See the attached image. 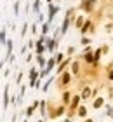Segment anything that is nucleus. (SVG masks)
<instances>
[{
	"label": "nucleus",
	"instance_id": "obj_1",
	"mask_svg": "<svg viewBox=\"0 0 113 122\" xmlns=\"http://www.w3.org/2000/svg\"><path fill=\"white\" fill-rule=\"evenodd\" d=\"M101 105H103V98H98V99L94 101V108H99Z\"/></svg>",
	"mask_w": 113,
	"mask_h": 122
},
{
	"label": "nucleus",
	"instance_id": "obj_2",
	"mask_svg": "<svg viewBox=\"0 0 113 122\" xmlns=\"http://www.w3.org/2000/svg\"><path fill=\"white\" fill-rule=\"evenodd\" d=\"M89 96H90V89H84V92H82V98H84V99H87Z\"/></svg>",
	"mask_w": 113,
	"mask_h": 122
},
{
	"label": "nucleus",
	"instance_id": "obj_3",
	"mask_svg": "<svg viewBox=\"0 0 113 122\" xmlns=\"http://www.w3.org/2000/svg\"><path fill=\"white\" fill-rule=\"evenodd\" d=\"M85 113H87V110L84 108V107H80V108H78V115H80V117H85Z\"/></svg>",
	"mask_w": 113,
	"mask_h": 122
},
{
	"label": "nucleus",
	"instance_id": "obj_4",
	"mask_svg": "<svg viewBox=\"0 0 113 122\" xmlns=\"http://www.w3.org/2000/svg\"><path fill=\"white\" fill-rule=\"evenodd\" d=\"M61 80H63V84H68V82H70V75H63V79H61Z\"/></svg>",
	"mask_w": 113,
	"mask_h": 122
},
{
	"label": "nucleus",
	"instance_id": "obj_5",
	"mask_svg": "<svg viewBox=\"0 0 113 122\" xmlns=\"http://www.w3.org/2000/svg\"><path fill=\"white\" fill-rule=\"evenodd\" d=\"M71 70H73V73H78V63H73Z\"/></svg>",
	"mask_w": 113,
	"mask_h": 122
},
{
	"label": "nucleus",
	"instance_id": "obj_6",
	"mask_svg": "<svg viewBox=\"0 0 113 122\" xmlns=\"http://www.w3.org/2000/svg\"><path fill=\"white\" fill-rule=\"evenodd\" d=\"M78 99H80V98H78V96H75V99H73V103H71V107H73V108H75L77 105H78Z\"/></svg>",
	"mask_w": 113,
	"mask_h": 122
},
{
	"label": "nucleus",
	"instance_id": "obj_7",
	"mask_svg": "<svg viewBox=\"0 0 113 122\" xmlns=\"http://www.w3.org/2000/svg\"><path fill=\"white\" fill-rule=\"evenodd\" d=\"M63 99H64V103H68V101H70V94H68V92H66V94H64V96H63Z\"/></svg>",
	"mask_w": 113,
	"mask_h": 122
},
{
	"label": "nucleus",
	"instance_id": "obj_8",
	"mask_svg": "<svg viewBox=\"0 0 113 122\" xmlns=\"http://www.w3.org/2000/svg\"><path fill=\"white\" fill-rule=\"evenodd\" d=\"M82 23H84V18H78V21H77V26H82Z\"/></svg>",
	"mask_w": 113,
	"mask_h": 122
},
{
	"label": "nucleus",
	"instance_id": "obj_9",
	"mask_svg": "<svg viewBox=\"0 0 113 122\" xmlns=\"http://www.w3.org/2000/svg\"><path fill=\"white\" fill-rule=\"evenodd\" d=\"M110 79H113V70L110 71Z\"/></svg>",
	"mask_w": 113,
	"mask_h": 122
},
{
	"label": "nucleus",
	"instance_id": "obj_10",
	"mask_svg": "<svg viewBox=\"0 0 113 122\" xmlns=\"http://www.w3.org/2000/svg\"><path fill=\"white\" fill-rule=\"evenodd\" d=\"M85 122H92V120H90V119H89V120H85Z\"/></svg>",
	"mask_w": 113,
	"mask_h": 122
},
{
	"label": "nucleus",
	"instance_id": "obj_11",
	"mask_svg": "<svg viewBox=\"0 0 113 122\" xmlns=\"http://www.w3.org/2000/svg\"><path fill=\"white\" fill-rule=\"evenodd\" d=\"M47 2H50V0H47Z\"/></svg>",
	"mask_w": 113,
	"mask_h": 122
}]
</instances>
